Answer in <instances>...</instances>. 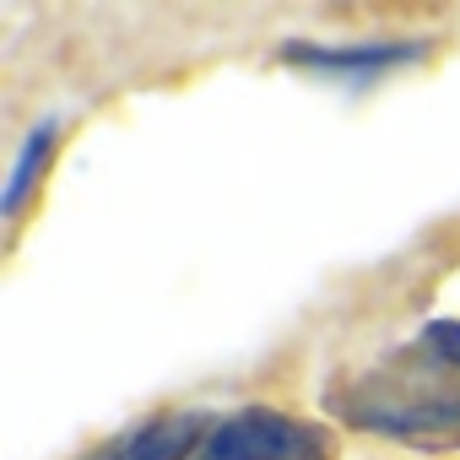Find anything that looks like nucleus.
<instances>
[{
	"label": "nucleus",
	"instance_id": "1",
	"mask_svg": "<svg viewBox=\"0 0 460 460\" xmlns=\"http://www.w3.org/2000/svg\"><path fill=\"white\" fill-rule=\"evenodd\" d=\"M331 438L282 411H239L217 422L190 460H325Z\"/></svg>",
	"mask_w": 460,
	"mask_h": 460
},
{
	"label": "nucleus",
	"instance_id": "2",
	"mask_svg": "<svg viewBox=\"0 0 460 460\" xmlns=\"http://www.w3.org/2000/svg\"><path fill=\"white\" fill-rule=\"evenodd\" d=\"M422 55H428V44H288V60L293 66H304L314 76H341V82L347 76L352 82L385 76V71L411 66Z\"/></svg>",
	"mask_w": 460,
	"mask_h": 460
},
{
	"label": "nucleus",
	"instance_id": "3",
	"mask_svg": "<svg viewBox=\"0 0 460 460\" xmlns=\"http://www.w3.org/2000/svg\"><path fill=\"white\" fill-rule=\"evenodd\" d=\"M358 422L363 428H379V433H395V438H428V433H444V428H460V390L449 395H406V401H352Z\"/></svg>",
	"mask_w": 460,
	"mask_h": 460
},
{
	"label": "nucleus",
	"instance_id": "4",
	"mask_svg": "<svg viewBox=\"0 0 460 460\" xmlns=\"http://www.w3.org/2000/svg\"><path fill=\"white\" fill-rule=\"evenodd\" d=\"M195 433H200V417H190V411L157 417L141 433H130L114 449H103L98 460H190L195 455Z\"/></svg>",
	"mask_w": 460,
	"mask_h": 460
},
{
	"label": "nucleus",
	"instance_id": "5",
	"mask_svg": "<svg viewBox=\"0 0 460 460\" xmlns=\"http://www.w3.org/2000/svg\"><path fill=\"white\" fill-rule=\"evenodd\" d=\"M55 119H44V125H33L28 130V141H22V152H17V168H12V179H6V195H0V206H6V217L28 200V184H33V173L49 163V146H55Z\"/></svg>",
	"mask_w": 460,
	"mask_h": 460
},
{
	"label": "nucleus",
	"instance_id": "6",
	"mask_svg": "<svg viewBox=\"0 0 460 460\" xmlns=\"http://www.w3.org/2000/svg\"><path fill=\"white\" fill-rule=\"evenodd\" d=\"M422 347L433 358H444L449 368H460V320H428L422 325Z\"/></svg>",
	"mask_w": 460,
	"mask_h": 460
}]
</instances>
